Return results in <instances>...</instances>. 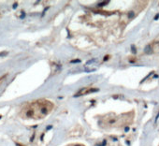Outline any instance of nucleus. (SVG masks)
Returning a JSON list of instances; mask_svg holds the SVG:
<instances>
[{"mask_svg": "<svg viewBox=\"0 0 159 146\" xmlns=\"http://www.w3.org/2000/svg\"><path fill=\"white\" fill-rule=\"evenodd\" d=\"M52 104L50 101L40 99L25 104L21 111L20 116L24 119H41L52 110Z\"/></svg>", "mask_w": 159, "mask_h": 146, "instance_id": "1", "label": "nucleus"}]
</instances>
